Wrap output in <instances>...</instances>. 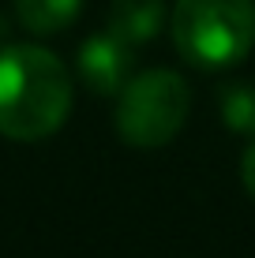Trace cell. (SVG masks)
<instances>
[{
    "label": "cell",
    "mask_w": 255,
    "mask_h": 258,
    "mask_svg": "<svg viewBox=\"0 0 255 258\" xmlns=\"http://www.w3.org/2000/svg\"><path fill=\"white\" fill-rule=\"evenodd\" d=\"M173 45L191 68H233L255 45V0H177Z\"/></svg>",
    "instance_id": "obj_2"
},
{
    "label": "cell",
    "mask_w": 255,
    "mask_h": 258,
    "mask_svg": "<svg viewBox=\"0 0 255 258\" xmlns=\"http://www.w3.org/2000/svg\"><path fill=\"white\" fill-rule=\"evenodd\" d=\"M222 120L236 135H255V86L236 83L222 90Z\"/></svg>",
    "instance_id": "obj_7"
},
{
    "label": "cell",
    "mask_w": 255,
    "mask_h": 258,
    "mask_svg": "<svg viewBox=\"0 0 255 258\" xmlns=\"http://www.w3.org/2000/svg\"><path fill=\"white\" fill-rule=\"evenodd\" d=\"M72 112V79L41 45L0 49V135L38 142L64 127Z\"/></svg>",
    "instance_id": "obj_1"
},
{
    "label": "cell",
    "mask_w": 255,
    "mask_h": 258,
    "mask_svg": "<svg viewBox=\"0 0 255 258\" xmlns=\"http://www.w3.org/2000/svg\"><path fill=\"white\" fill-rule=\"evenodd\" d=\"M4 34H8V23H4V19H0V41H4Z\"/></svg>",
    "instance_id": "obj_9"
},
{
    "label": "cell",
    "mask_w": 255,
    "mask_h": 258,
    "mask_svg": "<svg viewBox=\"0 0 255 258\" xmlns=\"http://www.w3.org/2000/svg\"><path fill=\"white\" fill-rule=\"evenodd\" d=\"M240 180H244V187H248V195L255 199V135H251V146L244 150V161H240Z\"/></svg>",
    "instance_id": "obj_8"
},
{
    "label": "cell",
    "mask_w": 255,
    "mask_h": 258,
    "mask_svg": "<svg viewBox=\"0 0 255 258\" xmlns=\"http://www.w3.org/2000/svg\"><path fill=\"white\" fill-rule=\"evenodd\" d=\"M191 112L188 83L169 68H150L143 75L128 79L117 94V131L128 146L158 150L180 135L184 120Z\"/></svg>",
    "instance_id": "obj_3"
},
{
    "label": "cell",
    "mask_w": 255,
    "mask_h": 258,
    "mask_svg": "<svg viewBox=\"0 0 255 258\" xmlns=\"http://www.w3.org/2000/svg\"><path fill=\"white\" fill-rule=\"evenodd\" d=\"M165 23V0H113L109 8V30L131 49L158 38Z\"/></svg>",
    "instance_id": "obj_5"
},
{
    "label": "cell",
    "mask_w": 255,
    "mask_h": 258,
    "mask_svg": "<svg viewBox=\"0 0 255 258\" xmlns=\"http://www.w3.org/2000/svg\"><path fill=\"white\" fill-rule=\"evenodd\" d=\"M83 0H15V15L30 34H57L75 23Z\"/></svg>",
    "instance_id": "obj_6"
},
{
    "label": "cell",
    "mask_w": 255,
    "mask_h": 258,
    "mask_svg": "<svg viewBox=\"0 0 255 258\" xmlns=\"http://www.w3.org/2000/svg\"><path fill=\"white\" fill-rule=\"evenodd\" d=\"M79 79L90 86V94L98 97H113L128 86V71H131V45L120 41L113 30L105 34H90L79 45Z\"/></svg>",
    "instance_id": "obj_4"
}]
</instances>
